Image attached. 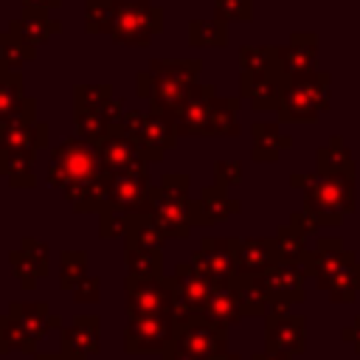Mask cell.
<instances>
[{
    "instance_id": "5b68a950",
    "label": "cell",
    "mask_w": 360,
    "mask_h": 360,
    "mask_svg": "<svg viewBox=\"0 0 360 360\" xmlns=\"http://www.w3.org/2000/svg\"><path fill=\"white\" fill-rule=\"evenodd\" d=\"M304 200V208L315 211L323 225H340L343 214L354 211V174H318Z\"/></svg>"
},
{
    "instance_id": "2e32d148",
    "label": "cell",
    "mask_w": 360,
    "mask_h": 360,
    "mask_svg": "<svg viewBox=\"0 0 360 360\" xmlns=\"http://www.w3.org/2000/svg\"><path fill=\"white\" fill-rule=\"evenodd\" d=\"M284 73L264 70V73H239V96L250 101L253 110H278L284 96Z\"/></svg>"
},
{
    "instance_id": "9c48e42d",
    "label": "cell",
    "mask_w": 360,
    "mask_h": 360,
    "mask_svg": "<svg viewBox=\"0 0 360 360\" xmlns=\"http://www.w3.org/2000/svg\"><path fill=\"white\" fill-rule=\"evenodd\" d=\"M127 287V315H169L172 304H174V292L163 278H138V276H127L124 278Z\"/></svg>"
},
{
    "instance_id": "db71d44e",
    "label": "cell",
    "mask_w": 360,
    "mask_h": 360,
    "mask_svg": "<svg viewBox=\"0 0 360 360\" xmlns=\"http://www.w3.org/2000/svg\"><path fill=\"white\" fill-rule=\"evenodd\" d=\"M34 360H82V357H73V354H68V352H42V354H37Z\"/></svg>"
},
{
    "instance_id": "c3c4849f",
    "label": "cell",
    "mask_w": 360,
    "mask_h": 360,
    "mask_svg": "<svg viewBox=\"0 0 360 360\" xmlns=\"http://www.w3.org/2000/svg\"><path fill=\"white\" fill-rule=\"evenodd\" d=\"M214 183L219 186H233V183H242V163L239 160H217L214 163Z\"/></svg>"
},
{
    "instance_id": "7402d4cb",
    "label": "cell",
    "mask_w": 360,
    "mask_h": 360,
    "mask_svg": "<svg viewBox=\"0 0 360 360\" xmlns=\"http://www.w3.org/2000/svg\"><path fill=\"white\" fill-rule=\"evenodd\" d=\"M318 53V37L309 31H295L287 45L278 48V68L284 79H295L312 70V59Z\"/></svg>"
},
{
    "instance_id": "d6986e66",
    "label": "cell",
    "mask_w": 360,
    "mask_h": 360,
    "mask_svg": "<svg viewBox=\"0 0 360 360\" xmlns=\"http://www.w3.org/2000/svg\"><path fill=\"white\" fill-rule=\"evenodd\" d=\"M166 281H169L174 298L183 301L186 307H191L194 312H200V309L205 307L208 295L214 292V284H211L191 262L174 264V270H172V276H166Z\"/></svg>"
},
{
    "instance_id": "cb8c5ba5",
    "label": "cell",
    "mask_w": 360,
    "mask_h": 360,
    "mask_svg": "<svg viewBox=\"0 0 360 360\" xmlns=\"http://www.w3.org/2000/svg\"><path fill=\"white\" fill-rule=\"evenodd\" d=\"M37 118V101L22 93V76L20 70H3L0 68V124L11 118Z\"/></svg>"
},
{
    "instance_id": "b9f144b4",
    "label": "cell",
    "mask_w": 360,
    "mask_h": 360,
    "mask_svg": "<svg viewBox=\"0 0 360 360\" xmlns=\"http://www.w3.org/2000/svg\"><path fill=\"white\" fill-rule=\"evenodd\" d=\"M37 343L22 332V326L6 312L0 315V354H8V352H22V354H34Z\"/></svg>"
},
{
    "instance_id": "83f0119b",
    "label": "cell",
    "mask_w": 360,
    "mask_h": 360,
    "mask_svg": "<svg viewBox=\"0 0 360 360\" xmlns=\"http://www.w3.org/2000/svg\"><path fill=\"white\" fill-rule=\"evenodd\" d=\"M62 28V22L59 20H51L48 17V11H42V8H31V6H22V14L11 22V34H17L20 39H25L28 45H42L51 34H56Z\"/></svg>"
},
{
    "instance_id": "484cf974",
    "label": "cell",
    "mask_w": 360,
    "mask_h": 360,
    "mask_svg": "<svg viewBox=\"0 0 360 360\" xmlns=\"http://www.w3.org/2000/svg\"><path fill=\"white\" fill-rule=\"evenodd\" d=\"M318 287L326 290L332 304H352L360 292V262L352 253L340 267H335L329 276L318 278Z\"/></svg>"
},
{
    "instance_id": "9a60e30c",
    "label": "cell",
    "mask_w": 360,
    "mask_h": 360,
    "mask_svg": "<svg viewBox=\"0 0 360 360\" xmlns=\"http://www.w3.org/2000/svg\"><path fill=\"white\" fill-rule=\"evenodd\" d=\"M177 138L180 135H177V129L172 124V115L149 107V112H146V118H143V124H141V129H138V135L132 141L138 143L143 160L149 163V160H160L163 152L177 143Z\"/></svg>"
},
{
    "instance_id": "e0dca14e",
    "label": "cell",
    "mask_w": 360,
    "mask_h": 360,
    "mask_svg": "<svg viewBox=\"0 0 360 360\" xmlns=\"http://www.w3.org/2000/svg\"><path fill=\"white\" fill-rule=\"evenodd\" d=\"M96 152H98V163H101V169L107 174L132 172V169H143L146 166L138 143L129 135L118 132V129H110V135L96 146Z\"/></svg>"
},
{
    "instance_id": "ac0fdd59",
    "label": "cell",
    "mask_w": 360,
    "mask_h": 360,
    "mask_svg": "<svg viewBox=\"0 0 360 360\" xmlns=\"http://www.w3.org/2000/svg\"><path fill=\"white\" fill-rule=\"evenodd\" d=\"M8 264H11V273L20 278L22 290H34L37 281L48 276V245L25 236L20 248L8 256Z\"/></svg>"
},
{
    "instance_id": "3957f363",
    "label": "cell",
    "mask_w": 360,
    "mask_h": 360,
    "mask_svg": "<svg viewBox=\"0 0 360 360\" xmlns=\"http://www.w3.org/2000/svg\"><path fill=\"white\" fill-rule=\"evenodd\" d=\"M149 214L166 233V239H186L191 233V200H188V177L180 172L163 174L158 186H152Z\"/></svg>"
},
{
    "instance_id": "ffe728a7",
    "label": "cell",
    "mask_w": 360,
    "mask_h": 360,
    "mask_svg": "<svg viewBox=\"0 0 360 360\" xmlns=\"http://www.w3.org/2000/svg\"><path fill=\"white\" fill-rule=\"evenodd\" d=\"M239 200L228 194V186H205L197 200H191V225H214L239 214Z\"/></svg>"
},
{
    "instance_id": "f6af8a7d",
    "label": "cell",
    "mask_w": 360,
    "mask_h": 360,
    "mask_svg": "<svg viewBox=\"0 0 360 360\" xmlns=\"http://www.w3.org/2000/svg\"><path fill=\"white\" fill-rule=\"evenodd\" d=\"M73 98H76V110H104L112 101V87L110 84H76Z\"/></svg>"
},
{
    "instance_id": "7dc6e473",
    "label": "cell",
    "mask_w": 360,
    "mask_h": 360,
    "mask_svg": "<svg viewBox=\"0 0 360 360\" xmlns=\"http://www.w3.org/2000/svg\"><path fill=\"white\" fill-rule=\"evenodd\" d=\"M219 20H250L253 17V0H214Z\"/></svg>"
},
{
    "instance_id": "60d3db41",
    "label": "cell",
    "mask_w": 360,
    "mask_h": 360,
    "mask_svg": "<svg viewBox=\"0 0 360 360\" xmlns=\"http://www.w3.org/2000/svg\"><path fill=\"white\" fill-rule=\"evenodd\" d=\"M121 0H87L84 6V28L90 34H110L112 20L118 14Z\"/></svg>"
},
{
    "instance_id": "603a6c76",
    "label": "cell",
    "mask_w": 360,
    "mask_h": 360,
    "mask_svg": "<svg viewBox=\"0 0 360 360\" xmlns=\"http://www.w3.org/2000/svg\"><path fill=\"white\" fill-rule=\"evenodd\" d=\"M48 146V124L37 118H11L0 124V149H45Z\"/></svg>"
},
{
    "instance_id": "4316f807",
    "label": "cell",
    "mask_w": 360,
    "mask_h": 360,
    "mask_svg": "<svg viewBox=\"0 0 360 360\" xmlns=\"http://www.w3.org/2000/svg\"><path fill=\"white\" fill-rule=\"evenodd\" d=\"M200 315L208 323L219 326V329H231L233 323H239L245 318V312H242V307H239L236 292L231 290V284H214V292L208 295V301L200 309Z\"/></svg>"
},
{
    "instance_id": "d590c367",
    "label": "cell",
    "mask_w": 360,
    "mask_h": 360,
    "mask_svg": "<svg viewBox=\"0 0 360 360\" xmlns=\"http://www.w3.org/2000/svg\"><path fill=\"white\" fill-rule=\"evenodd\" d=\"M127 276L138 278H163V253L149 248H127Z\"/></svg>"
},
{
    "instance_id": "6f0895ef",
    "label": "cell",
    "mask_w": 360,
    "mask_h": 360,
    "mask_svg": "<svg viewBox=\"0 0 360 360\" xmlns=\"http://www.w3.org/2000/svg\"><path fill=\"white\" fill-rule=\"evenodd\" d=\"M211 360H239V354H231V352H222V354H217V357H211Z\"/></svg>"
},
{
    "instance_id": "8992f818",
    "label": "cell",
    "mask_w": 360,
    "mask_h": 360,
    "mask_svg": "<svg viewBox=\"0 0 360 360\" xmlns=\"http://www.w3.org/2000/svg\"><path fill=\"white\" fill-rule=\"evenodd\" d=\"M160 28H163V8L152 6V0H121L110 37L118 45L146 48L152 37L160 34Z\"/></svg>"
},
{
    "instance_id": "11a10c76",
    "label": "cell",
    "mask_w": 360,
    "mask_h": 360,
    "mask_svg": "<svg viewBox=\"0 0 360 360\" xmlns=\"http://www.w3.org/2000/svg\"><path fill=\"white\" fill-rule=\"evenodd\" d=\"M163 360H197V357H191V354H186V352H180L174 343L163 352Z\"/></svg>"
},
{
    "instance_id": "1f68e13d",
    "label": "cell",
    "mask_w": 360,
    "mask_h": 360,
    "mask_svg": "<svg viewBox=\"0 0 360 360\" xmlns=\"http://www.w3.org/2000/svg\"><path fill=\"white\" fill-rule=\"evenodd\" d=\"M127 248H149V250H160L166 242V233L160 231V225L155 222V217L146 214H129L127 219Z\"/></svg>"
},
{
    "instance_id": "d4e9b609",
    "label": "cell",
    "mask_w": 360,
    "mask_h": 360,
    "mask_svg": "<svg viewBox=\"0 0 360 360\" xmlns=\"http://www.w3.org/2000/svg\"><path fill=\"white\" fill-rule=\"evenodd\" d=\"M278 262L276 239H236V273L262 276Z\"/></svg>"
},
{
    "instance_id": "d6a6232c",
    "label": "cell",
    "mask_w": 360,
    "mask_h": 360,
    "mask_svg": "<svg viewBox=\"0 0 360 360\" xmlns=\"http://www.w3.org/2000/svg\"><path fill=\"white\" fill-rule=\"evenodd\" d=\"M315 160H318L315 172L323 174V177L326 174H354V158L346 149V143H343L340 135H335L326 146H321L315 152Z\"/></svg>"
},
{
    "instance_id": "6da1fadb",
    "label": "cell",
    "mask_w": 360,
    "mask_h": 360,
    "mask_svg": "<svg viewBox=\"0 0 360 360\" xmlns=\"http://www.w3.org/2000/svg\"><path fill=\"white\" fill-rule=\"evenodd\" d=\"M202 70L200 59H152L143 73H138V96L149 98L152 110L172 112L188 90L197 84Z\"/></svg>"
},
{
    "instance_id": "8fae6325",
    "label": "cell",
    "mask_w": 360,
    "mask_h": 360,
    "mask_svg": "<svg viewBox=\"0 0 360 360\" xmlns=\"http://www.w3.org/2000/svg\"><path fill=\"white\" fill-rule=\"evenodd\" d=\"M191 264L211 281V284H228L236 276V239L219 236V239H202L200 248L191 256Z\"/></svg>"
},
{
    "instance_id": "277c9868",
    "label": "cell",
    "mask_w": 360,
    "mask_h": 360,
    "mask_svg": "<svg viewBox=\"0 0 360 360\" xmlns=\"http://www.w3.org/2000/svg\"><path fill=\"white\" fill-rule=\"evenodd\" d=\"M329 84H332V76L318 70L287 79L281 104L276 110L278 118L284 124H304V121L312 124L323 110H329Z\"/></svg>"
},
{
    "instance_id": "8d00e7d4",
    "label": "cell",
    "mask_w": 360,
    "mask_h": 360,
    "mask_svg": "<svg viewBox=\"0 0 360 360\" xmlns=\"http://www.w3.org/2000/svg\"><path fill=\"white\" fill-rule=\"evenodd\" d=\"M188 42L197 48H222L228 45V25L225 20H191L188 22Z\"/></svg>"
},
{
    "instance_id": "4fadbf2b",
    "label": "cell",
    "mask_w": 360,
    "mask_h": 360,
    "mask_svg": "<svg viewBox=\"0 0 360 360\" xmlns=\"http://www.w3.org/2000/svg\"><path fill=\"white\" fill-rule=\"evenodd\" d=\"M217 98V87L214 84H194L188 90V96L169 112L172 124L177 129V135H208V124H211V101Z\"/></svg>"
},
{
    "instance_id": "4dcf8cb0",
    "label": "cell",
    "mask_w": 360,
    "mask_h": 360,
    "mask_svg": "<svg viewBox=\"0 0 360 360\" xmlns=\"http://www.w3.org/2000/svg\"><path fill=\"white\" fill-rule=\"evenodd\" d=\"M253 132V160L256 163H273L278 160L281 149H290L292 146V138L290 135H281L278 124H270V121H256L250 127Z\"/></svg>"
},
{
    "instance_id": "f5cc1de1",
    "label": "cell",
    "mask_w": 360,
    "mask_h": 360,
    "mask_svg": "<svg viewBox=\"0 0 360 360\" xmlns=\"http://www.w3.org/2000/svg\"><path fill=\"white\" fill-rule=\"evenodd\" d=\"M62 0H22V6H31V8H42V11H53L59 8Z\"/></svg>"
},
{
    "instance_id": "52a82bcc",
    "label": "cell",
    "mask_w": 360,
    "mask_h": 360,
    "mask_svg": "<svg viewBox=\"0 0 360 360\" xmlns=\"http://www.w3.org/2000/svg\"><path fill=\"white\" fill-rule=\"evenodd\" d=\"M174 321L172 315H135L127 321L124 332V349L129 354H146V352H166L174 343Z\"/></svg>"
},
{
    "instance_id": "44dd1931",
    "label": "cell",
    "mask_w": 360,
    "mask_h": 360,
    "mask_svg": "<svg viewBox=\"0 0 360 360\" xmlns=\"http://www.w3.org/2000/svg\"><path fill=\"white\" fill-rule=\"evenodd\" d=\"M59 349L73 354V357H93L101 349V329H98V318L96 315H76L70 326L59 329Z\"/></svg>"
},
{
    "instance_id": "f546056e",
    "label": "cell",
    "mask_w": 360,
    "mask_h": 360,
    "mask_svg": "<svg viewBox=\"0 0 360 360\" xmlns=\"http://www.w3.org/2000/svg\"><path fill=\"white\" fill-rule=\"evenodd\" d=\"M37 152L34 149H0V177L14 188H31L37 183L34 174Z\"/></svg>"
},
{
    "instance_id": "5bb4252c",
    "label": "cell",
    "mask_w": 360,
    "mask_h": 360,
    "mask_svg": "<svg viewBox=\"0 0 360 360\" xmlns=\"http://www.w3.org/2000/svg\"><path fill=\"white\" fill-rule=\"evenodd\" d=\"M110 177V205L124 211V214H146L149 211V197H152V183H149V169H132V172H118L107 174Z\"/></svg>"
},
{
    "instance_id": "f1b7e54d",
    "label": "cell",
    "mask_w": 360,
    "mask_h": 360,
    "mask_svg": "<svg viewBox=\"0 0 360 360\" xmlns=\"http://www.w3.org/2000/svg\"><path fill=\"white\" fill-rule=\"evenodd\" d=\"M8 315L22 326V332L34 343H39L48 335V329H53V323H51L53 315H51V309H48L45 301H11Z\"/></svg>"
},
{
    "instance_id": "ee69618b",
    "label": "cell",
    "mask_w": 360,
    "mask_h": 360,
    "mask_svg": "<svg viewBox=\"0 0 360 360\" xmlns=\"http://www.w3.org/2000/svg\"><path fill=\"white\" fill-rule=\"evenodd\" d=\"M87 276V253L84 250H62L59 253V287L73 290Z\"/></svg>"
},
{
    "instance_id": "7bdbcfd3",
    "label": "cell",
    "mask_w": 360,
    "mask_h": 360,
    "mask_svg": "<svg viewBox=\"0 0 360 360\" xmlns=\"http://www.w3.org/2000/svg\"><path fill=\"white\" fill-rule=\"evenodd\" d=\"M76 129H79V138L98 146L107 135H110V124L107 118L101 115V110H76Z\"/></svg>"
},
{
    "instance_id": "681fc988",
    "label": "cell",
    "mask_w": 360,
    "mask_h": 360,
    "mask_svg": "<svg viewBox=\"0 0 360 360\" xmlns=\"http://www.w3.org/2000/svg\"><path fill=\"white\" fill-rule=\"evenodd\" d=\"M70 292H73V301L76 304H96L98 301V292H101V281L96 276H84Z\"/></svg>"
},
{
    "instance_id": "ab89813d",
    "label": "cell",
    "mask_w": 360,
    "mask_h": 360,
    "mask_svg": "<svg viewBox=\"0 0 360 360\" xmlns=\"http://www.w3.org/2000/svg\"><path fill=\"white\" fill-rule=\"evenodd\" d=\"M273 239H276V248H278V259H281L284 264H301V262L307 259V253H309V248H307V236L298 233L290 222L281 225L278 233H276Z\"/></svg>"
},
{
    "instance_id": "30bf717a",
    "label": "cell",
    "mask_w": 360,
    "mask_h": 360,
    "mask_svg": "<svg viewBox=\"0 0 360 360\" xmlns=\"http://www.w3.org/2000/svg\"><path fill=\"white\" fill-rule=\"evenodd\" d=\"M264 349L281 354H301L307 349V321L290 309H267L264 315Z\"/></svg>"
},
{
    "instance_id": "7c38bea8",
    "label": "cell",
    "mask_w": 360,
    "mask_h": 360,
    "mask_svg": "<svg viewBox=\"0 0 360 360\" xmlns=\"http://www.w3.org/2000/svg\"><path fill=\"white\" fill-rule=\"evenodd\" d=\"M174 346L197 360H211L225 352L228 346V329H219L208 323L202 315H194L188 323L177 326L174 332Z\"/></svg>"
},
{
    "instance_id": "f35d334b",
    "label": "cell",
    "mask_w": 360,
    "mask_h": 360,
    "mask_svg": "<svg viewBox=\"0 0 360 360\" xmlns=\"http://www.w3.org/2000/svg\"><path fill=\"white\" fill-rule=\"evenodd\" d=\"M34 56H37V48L34 45H28L25 39H20L11 31H3L0 34V68L3 70H20Z\"/></svg>"
},
{
    "instance_id": "9f6ffc18",
    "label": "cell",
    "mask_w": 360,
    "mask_h": 360,
    "mask_svg": "<svg viewBox=\"0 0 360 360\" xmlns=\"http://www.w3.org/2000/svg\"><path fill=\"white\" fill-rule=\"evenodd\" d=\"M250 360H290V354H281V352H256Z\"/></svg>"
},
{
    "instance_id": "74e56055",
    "label": "cell",
    "mask_w": 360,
    "mask_h": 360,
    "mask_svg": "<svg viewBox=\"0 0 360 360\" xmlns=\"http://www.w3.org/2000/svg\"><path fill=\"white\" fill-rule=\"evenodd\" d=\"M278 68V48L273 45H242L239 48V73H264Z\"/></svg>"
},
{
    "instance_id": "816d5d0a",
    "label": "cell",
    "mask_w": 360,
    "mask_h": 360,
    "mask_svg": "<svg viewBox=\"0 0 360 360\" xmlns=\"http://www.w3.org/2000/svg\"><path fill=\"white\" fill-rule=\"evenodd\" d=\"M343 340H346V343H354V352L360 354V318H357L352 326L343 329Z\"/></svg>"
},
{
    "instance_id": "f907efd6",
    "label": "cell",
    "mask_w": 360,
    "mask_h": 360,
    "mask_svg": "<svg viewBox=\"0 0 360 360\" xmlns=\"http://www.w3.org/2000/svg\"><path fill=\"white\" fill-rule=\"evenodd\" d=\"M290 225L298 231V233H304V236H309V233H315L323 222H321V217L315 214V211H309V208H301V211H292L290 214Z\"/></svg>"
},
{
    "instance_id": "bcb514c9",
    "label": "cell",
    "mask_w": 360,
    "mask_h": 360,
    "mask_svg": "<svg viewBox=\"0 0 360 360\" xmlns=\"http://www.w3.org/2000/svg\"><path fill=\"white\" fill-rule=\"evenodd\" d=\"M127 219H129V214H124V211H118V208H104L101 214H98V233L104 236V239H118V236H127Z\"/></svg>"
},
{
    "instance_id": "ba28073f",
    "label": "cell",
    "mask_w": 360,
    "mask_h": 360,
    "mask_svg": "<svg viewBox=\"0 0 360 360\" xmlns=\"http://www.w3.org/2000/svg\"><path fill=\"white\" fill-rule=\"evenodd\" d=\"M259 287L270 309H290L292 304H301L307 298L301 264H284V262L273 264L259 276Z\"/></svg>"
},
{
    "instance_id": "7a4b0ae2",
    "label": "cell",
    "mask_w": 360,
    "mask_h": 360,
    "mask_svg": "<svg viewBox=\"0 0 360 360\" xmlns=\"http://www.w3.org/2000/svg\"><path fill=\"white\" fill-rule=\"evenodd\" d=\"M98 177H104V169L98 163V152L93 143L76 138L62 141L51 149V166H48V183L59 188L70 202H76L84 188H90Z\"/></svg>"
},
{
    "instance_id": "e575fe53",
    "label": "cell",
    "mask_w": 360,
    "mask_h": 360,
    "mask_svg": "<svg viewBox=\"0 0 360 360\" xmlns=\"http://www.w3.org/2000/svg\"><path fill=\"white\" fill-rule=\"evenodd\" d=\"M242 98L239 96H217L211 101V124H208V135H219V138H233L239 135V112Z\"/></svg>"
},
{
    "instance_id": "836d02e7",
    "label": "cell",
    "mask_w": 360,
    "mask_h": 360,
    "mask_svg": "<svg viewBox=\"0 0 360 360\" xmlns=\"http://www.w3.org/2000/svg\"><path fill=\"white\" fill-rule=\"evenodd\" d=\"M231 290L236 292V301H239V307H242V312L245 315H253V318H264L267 315V309H270V304H267V298L262 295V287H259V276H248V273H236L231 281Z\"/></svg>"
}]
</instances>
